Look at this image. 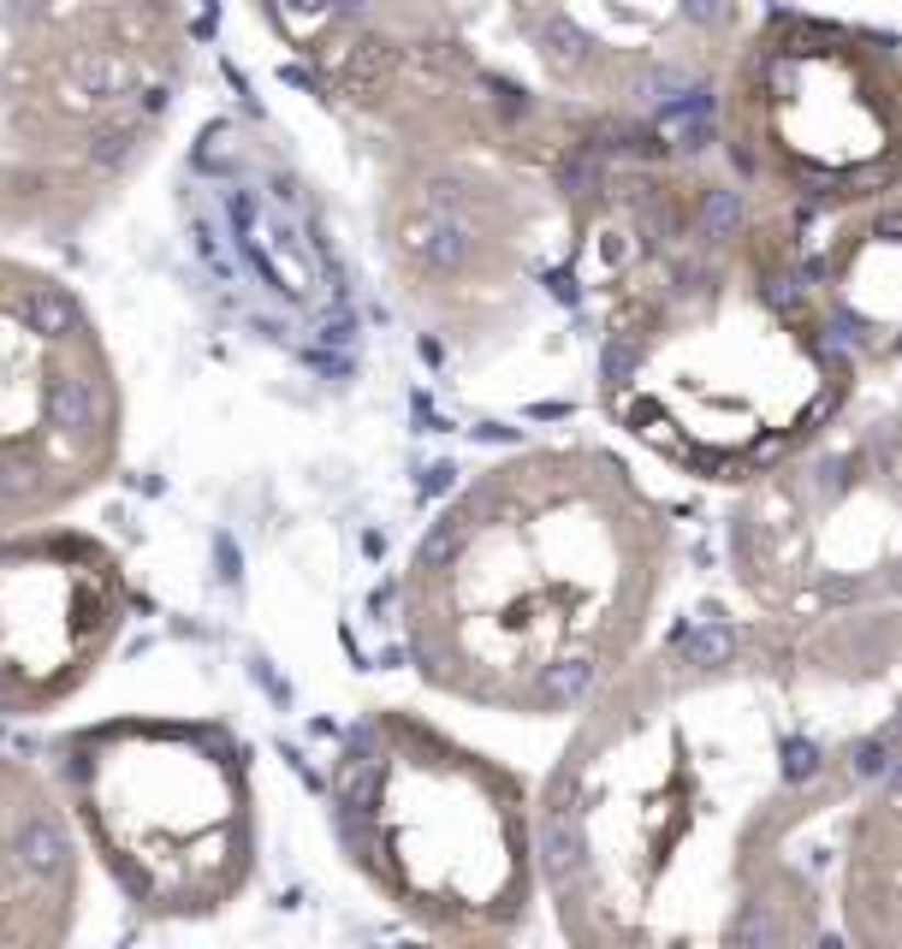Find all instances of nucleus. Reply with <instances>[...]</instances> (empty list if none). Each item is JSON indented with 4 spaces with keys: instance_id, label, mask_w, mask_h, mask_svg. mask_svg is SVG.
<instances>
[{
    "instance_id": "1",
    "label": "nucleus",
    "mask_w": 902,
    "mask_h": 949,
    "mask_svg": "<svg viewBox=\"0 0 902 949\" xmlns=\"http://www.w3.org/2000/svg\"><path fill=\"white\" fill-rule=\"evenodd\" d=\"M541 813L582 944H802L832 896L802 860L902 748V600L707 623L588 700Z\"/></svg>"
},
{
    "instance_id": "2",
    "label": "nucleus",
    "mask_w": 902,
    "mask_h": 949,
    "mask_svg": "<svg viewBox=\"0 0 902 949\" xmlns=\"http://www.w3.org/2000/svg\"><path fill=\"white\" fill-rule=\"evenodd\" d=\"M665 581L672 522L612 451H522L421 552V670L529 719L582 712L635 665Z\"/></svg>"
},
{
    "instance_id": "3",
    "label": "nucleus",
    "mask_w": 902,
    "mask_h": 949,
    "mask_svg": "<svg viewBox=\"0 0 902 949\" xmlns=\"http://www.w3.org/2000/svg\"><path fill=\"white\" fill-rule=\"evenodd\" d=\"M855 357L813 309L796 214L742 221L719 268L683 273L606 339V392L635 440L701 481L748 487L849 404Z\"/></svg>"
},
{
    "instance_id": "4",
    "label": "nucleus",
    "mask_w": 902,
    "mask_h": 949,
    "mask_svg": "<svg viewBox=\"0 0 902 949\" xmlns=\"http://www.w3.org/2000/svg\"><path fill=\"white\" fill-rule=\"evenodd\" d=\"M736 569L778 618L902 600V362L861 374L796 457L748 481Z\"/></svg>"
},
{
    "instance_id": "5",
    "label": "nucleus",
    "mask_w": 902,
    "mask_h": 949,
    "mask_svg": "<svg viewBox=\"0 0 902 949\" xmlns=\"http://www.w3.org/2000/svg\"><path fill=\"white\" fill-rule=\"evenodd\" d=\"M731 155L790 214L902 190V54L867 31L778 19L736 78Z\"/></svg>"
},
{
    "instance_id": "6",
    "label": "nucleus",
    "mask_w": 902,
    "mask_h": 949,
    "mask_svg": "<svg viewBox=\"0 0 902 949\" xmlns=\"http://www.w3.org/2000/svg\"><path fill=\"white\" fill-rule=\"evenodd\" d=\"M796 261L813 309L855 369L902 362V190L825 214H796Z\"/></svg>"
},
{
    "instance_id": "7",
    "label": "nucleus",
    "mask_w": 902,
    "mask_h": 949,
    "mask_svg": "<svg viewBox=\"0 0 902 949\" xmlns=\"http://www.w3.org/2000/svg\"><path fill=\"white\" fill-rule=\"evenodd\" d=\"M832 914L843 944L902 949V748L837 825Z\"/></svg>"
},
{
    "instance_id": "8",
    "label": "nucleus",
    "mask_w": 902,
    "mask_h": 949,
    "mask_svg": "<svg viewBox=\"0 0 902 949\" xmlns=\"http://www.w3.org/2000/svg\"><path fill=\"white\" fill-rule=\"evenodd\" d=\"M78 83H83L90 95H120L125 71H120V60H113V54H83V60H78Z\"/></svg>"
},
{
    "instance_id": "9",
    "label": "nucleus",
    "mask_w": 902,
    "mask_h": 949,
    "mask_svg": "<svg viewBox=\"0 0 902 949\" xmlns=\"http://www.w3.org/2000/svg\"><path fill=\"white\" fill-rule=\"evenodd\" d=\"M12 7H19V12H24V7H48V0H12Z\"/></svg>"
}]
</instances>
